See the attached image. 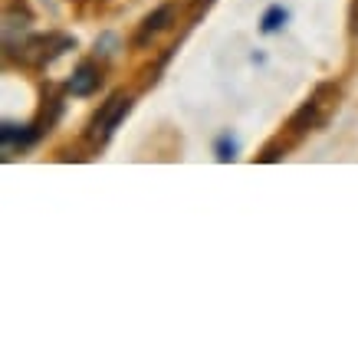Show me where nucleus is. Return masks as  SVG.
<instances>
[{"label": "nucleus", "mask_w": 358, "mask_h": 358, "mask_svg": "<svg viewBox=\"0 0 358 358\" xmlns=\"http://www.w3.org/2000/svg\"><path fill=\"white\" fill-rule=\"evenodd\" d=\"M73 46H76V40L66 36V33H36V36H27L23 43L10 46V53L17 56L20 66H46L53 59H59Z\"/></svg>", "instance_id": "f257e3e1"}, {"label": "nucleus", "mask_w": 358, "mask_h": 358, "mask_svg": "<svg viewBox=\"0 0 358 358\" xmlns=\"http://www.w3.org/2000/svg\"><path fill=\"white\" fill-rule=\"evenodd\" d=\"M336 99H338V89L336 86H319L313 92V96L303 102V109L293 115V122H289V129L296 131V135H306V131L313 129H322L329 122V115L336 112Z\"/></svg>", "instance_id": "f03ea898"}, {"label": "nucleus", "mask_w": 358, "mask_h": 358, "mask_svg": "<svg viewBox=\"0 0 358 358\" xmlns=\"http://www.w3.org/2000/svg\"><path fill=\"white\" fill-rule=\"evenodd\" d=\"M129 109H131V99L125 96V92H115V96L102 106V109L96 112V119H92V125H89V138L92 141H109L112 138V131L122 125V119L129 115Z\"/></svg>", "instance_id": "7ed1b4c3"}, {"label": "nucleus", "mask_w": 358, "mask_h": 358, "mask_svg": "<svg viewBox=\"0 0 358 358\" xmlns=\"http://www.w3.org/2000/svg\"><path fill=\"white\" fill-rule=\"evenodd\" d=\"M99 83H102V69H99L92 59H86V63H79V69L73 73V79H69V92L73 96H92L99 89Z\"/></svg>", "instance_id": "20e7f679"}, {"label": "nucleus", "mask_w": 358, "mask_h": 358, "mask_svg": "<svg viewBox=\"0 0 358 358\" xmlns=\"http://www.w3.org/2000/svg\"><path fill=\"white\" fill-rule=\"evenodd\" d=\"M174 10H178L174 3H162V7H158L155 13H148V17H145V23H141L138 36H135V43H148L155 33H162L164 27H168V23L174 20Z\"/></svg>", "instance_id": "39448f33"}, {"label": "nucleus", "mask_w": 358, "mask_h": 358, "mask_svg": "<svg viewBox=\"0 0 358 358\" xmlns=\"http://www.w3.org/2000/svg\"><path fill=\"white\" fill-rule=\"evenodd\" d=\"M40 135H43L40 129H23V125L17 129V125H10V122H7V125L0 129L3 148H27V145H33V141L40 138Z\"/></svg>", "instance_id": "423d86ee"}, {"label": "nucleus", "mask_w": 358, "mask_h": 358, "mask_svg": "<svg viewBox=\"0 0 358 358\" xmlns=\"http://www.w3.org/2000/svg\"><path fill=\"white\" fill-rule=\"evenodd\" d=\"M286 17H289V13L282 10V7H270V10L263 13V23H260V30H263V33H273V30H280L282 23H286Z\"/></svg>", "instance_id": "0eeeda50"}, {"label": "nucleus", "mask_w": 358, "mask_h": 358, "mask_svg": "<svg viewBox=\"0 0 358 358\" xmlns=\"http://www.w3.org/2000/svg\"><path fill=\"white\" fill-rule=\"evenodd\" d=\"M237 158V141L230 138V135H220L217 141V162H234Z\"/></svg>", "instance_id": "6e6552de"}, {"label": "nucleus", "mask_w": 358, "mask_h": 358, "mask_svg": "<svg viewBox=\"0 0 358 358\" xmlns=\"http://www.w3.org/2000/svg\"><path fill=\"white\" fill-rule=\"evenodd\" d=\"M352 33L358 36V0H352Z\"/></svg>", "instance_id": "1a4fd4ad"}]
</instances>
